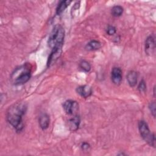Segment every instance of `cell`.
<instances>
[{
  "label": "cell",
  "mask_w": 156,
  "mask_h": 156,
  "mask_svg": "<svg viewBox=\"0 0 156 156\" xmlns=\"http://www.w3.org/2000/svg\"><path fill=\"white\" fill-rule=\"evenodd\" d=\"M71 2V1H61L56 9V13L57 15H60L64 10L68 6V5L70 4Z\"/></svg>",
  "instance_id": "4fadbf2b"
},
{
  "label": "cell",
  "mask_w": 156,
  "mask_h": 156,
  "mask_svg": "<svg viewBox=\"0 0 156 156\" xmlns=\"http://www.w3.org/2000/svg\"><path fill=\"white\" fill-rule=\"evenodd\" d=\"M49 116L46 113H43L39 118V125L40 127L43 129H46L49 125Z\"/></svg>",
  "instance_id": "8fae6325"
},
{
  "label": "cell",
  "mask_w": 156,
  "mask_h": 156,
  "mask_svg": "<svg viewBox=\"0 0 156 156\" xmlns=\"http://www.w3.org/2000/svg\"><path fill=\"white\" fill-rule=\"evenodd\" d=\"M111 77L113 82L115 84L118 85L121 83L122 78V70L119 67H115L113 68L111 74Z\"/></svg>",
  "instance_id": "52a82bcc"
},
{
  "label": "cell",
  "mask_w": 156,
  "mask_h": 156,
  "mask_svg": "<svg viewBox=\"0 0 156 156\" xmlns=\"http://www.w3.org/2000/svg\"><path fill=\"white\" fill-rule=\"evenodd\" d=\"M107 33L108 35H112L115 34L116 33V29H115V27L114 26H109L107 27Z\"/></svg>",
  "instance_id": "d6986e66"
},
{
  "label": "cell",
  "mask_w": 156,
  "mask_h": 156,
  "mask_svg": "<svg viewBox=\"0 0 156 156\" xmlns=\"http://www.w3.org/2000/svg\"><path fill=\"white\" fill-rule=\"evenodd\" d=\"M79 105L76 101L67 100L63 104V109L68 115L74 114L78 110Z\"/></svg>",
  "instance_id": "5b68a950"
},
{
  "label": "cell",
  "mask_w": 156,
  "mask_h": 156,
  "mask_svg": "<svg viewBox=\"0 0 156 156\" xmlns=\"http://www.w3.org/2000/svg\"><path fill=\"white\" fill-rule=\"evenodd\" d=\"M81 147L83 150H87L88 149L89 147H90V144L86 142H84L82 143V146H81Z\"/></svg>",
  "instance_id": "ffe728a7"
},
{
  "label": "cell",
  "mask_w": 156,
  "mask_h": 156,
  "mask_svg": "<svg viewBox=\"0 0 156 156\" xmlns=\"http://www.w3.org/2000/svg\"><path fill=\"white\" fill-rule=\"evenodd\" d=\"M138 129L143 139L151 146L155 147V139L154 133H151L147 123L144 121H140L138 122Z\"/></svg>",
  "instance_id": "277c9868"
},
{
  "label": "cell",
  "mask_w": 156,
  "mask_h": 156,
  "mask_svg": "<svg viewBox=\"0 0 156 156\" xmlns=\"http://www.w3.org/2000/svg\"><path fill=\"white\" fill-rule=\"evenodd\" d=\"M79 66H80V68L85 72H88L91 69V66L90 63L85 60H82L80 63Z\"/></svg>",
  "instance_id": "2e32d148"
},
{
  "label": "cell",
  "mask_w": 156,
  "mask_h": 156,
  "mask_svg": "<svg viewBox=\"0 0 156 156\" xmlns=\"http://www.w3.org/2000/svg\"><path fill=\"white\" fill-rule=\"evenodd\" d=\"M155 49V39L154 37L150 35L146 40L145 42V51L148 55L153 54Z\"/></svg>",
  "instance_id": "ba28073f"
},
{
  "label": "cell",
  "mask_w": 156,
  "mask_h": 156,
  "mask_svg": "<svg viewBox=\"0 0 156 156\" xmlns=\"http://www.w3.org/2000/svg\"><path fill=\"white\" fill-rule=\"evenodd\" d=\"M138 89L140 93H144L146 90V85L144 80H142L140 81L138 86Z\"/></svg>",
  "instance_id": "e0dca14e"
},
{
  "label": "cell",
  "mask_w": 156,
  "mask_h": 156,
  "mask_svg": "<svg viewBox=\"0 0 156 156\" xmlns=\"http://www.w3.org/2000/svg\"><path fill=\"white\" fill-rule=\"evenodd\" d=\"M138 74L134 71H130L127 75V80L130 87H134L137 83Z\"/></svg>",
  "instance_id": "7c38bea8"
},
{
  "label": "cell",
  "mask_w": 156,
  "mask_h": 156,
  "mask_svg": "<svg viewBox=\"0 0 156 156\" xmlns=\"http://www.w3.org/2000/svg\"><path fill=\"white\" fill-rule=\"evenodd\" d=\"M101 48V43L97 40H91L86 45V49L89 51L96 50Z\"/></svg>",
  "instance_id": "5bb4252c"
},
{
  "label": "cell",
  "mask_w": 156,
  "mask_h": 156,
  "mask_svg": "<svg viewBox=\"0 0 156 156\" xmlns=\"http://www.w3.org/2000/svg\"><path fill=\"white\" fill-rule=\"evenodd\" d=\"M155 102H152L149 104V110L152 113V115H153L154 117L155 116Z\"/></svg>",
  "instance_id": "ac0fdd59"
},
{
  "label": "cell",
  "mask_w": 156,
  "mask_h": 156,
  "mask_svg": "<svg viewBox=\"0 0 156 156\" xmlns=\"http://www.w3.org/2000/svg\"><path fill=\"white\" fill-rule=\"evenodd\" d=\"M77 93L83 98H88L92 93V89L88 85H82L77 88Z\"/></svg>",
  "instance_id": "9c48e42d"
},
{
  "label": "cell",
  "mask_w": 156,
  "mask_h": 156,
  "mask_svg": "<svg viewBox=\"0 0 156 156\" xmlns=\"http://www.w3.org/2000/svg\"><path fill=\"white\" fill-rule=\"evenodd\" d=\"M30 77V68L28 65H24L16 68L12 74L11 79L15 85H21L27 82Z\"/></svg>",
  "instance_id": "3957f363"
},
{
  "label": "cell",
  "mask_w": 156,
  "mask_h": 156,
  "mask_svg": "<svg viewBox=\"0 0 156 156\" xmlns=\"http://www.w3.org/2000/svg\"><path fill=\"white\" fill-rule=\"evenodd\" d=\"M62 47H57L52 49V52L48 58V66H50L51 65H52L55 60L58 58V57L61 55L62 53Z\"/></svg>",
  "instance_id": "8992f818"
},
{
  "label": "cell",
  "mask_w": 156,
  "mask_h": 156,
  "mask_svg": "<svg viewBox=\"0 0 156 156\" xmlns=\"http://www.w3.org/2000/svg\"><path fill=\"white\" fill-rule=\"evenodd\" d=\"M65 37V30L60 25H55L52 29L48 39L49 46L53 49L62 47Z\"/></svg>",
  "instance_id": "7a4b0ae2"
},
{
  "label": "cell",
  "mask_w": 156,
  "mask_h": 156,
  "mask_svg": "<svg viewBox=\"0 0 156 156\" xmlns=\"http://www.w3.org/2000/svg\"><path fill=\"white\" fill-rule=\"evenodd\" d=\"M27 107L24 103L18 102L9 107L7 113V120L18 132L23 128V116L26 112Z\"/></svg>",
  "instance_id": "6da1fadb"
},
{
  "label": "cell",
  "mask_w": 156,
  "mask_h": 156,
  "mask_svg": "<svg viewBox=\"0 0 156 156\" xmlns=\"http://www.w3.org/2000/svg\"><path fill=\"white\" fill-rule=\"evenodd\" d=\"M123 12V8L120 5H115L112 9V14L114 16H119Z\"/></svg>",
  "instance_id": "9a60e30c"
},
{
  "label": "cell",
  "mask_w": 156,
  "mask_h": 156,
  "mask_svg": "<svg viewBox=\"0 0 156 156\" xmlns=\"http://www.w3.org/2000/svg\"><path fill=\"white\" fill-rule=\"evenodd\" d=\"M79 124H80V118L77 115L69 119L68 121V127L69 129L72 131L77 130L79 128Z\"/></svg>",
  "instance_id": "30bf717a"
}]
</instances>
